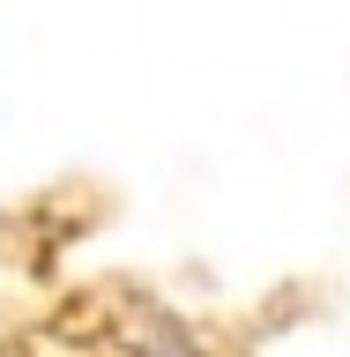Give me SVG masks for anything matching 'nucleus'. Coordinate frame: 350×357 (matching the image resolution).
<instances>
[]
</instances>
